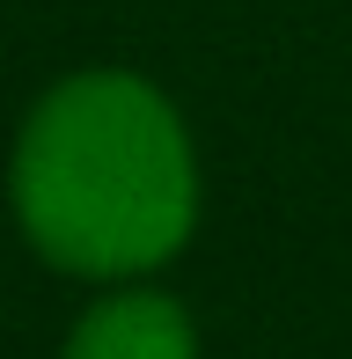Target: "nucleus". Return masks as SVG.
Returning a JSON list of instances; mask_svg holds the SVG:
<instances>
[{
    "mask_svg": "<svg viewBox=\"0 0 352 359\" xmlns=\"http://www.w3.org/2000/svg\"><path fill=\"white\" fill-rule=\"evenodd\" d=\"M198 205L191 118L140 67H74L15 125L8 213L67 279H154L198 235Z\"/></svg>",
    "mask_w": 352,
    "mask_h": 359,
    "instance_id": "f257e3e1",
    "label": "nucleus"
},
{
    "mask_svg": "<svg viewBox=\"0 0 352 359\" xmlns=\"http://www.w3.org/2000/svg\"><path fill=\"white\" fill-rule=\"evenodd\" d=\"M59 359H198V323L154 279H118L74 316Z\"/></svg>",
    "mask_w": 352,
    "mask_h": 359,
    "instance_id": "f03ea898",
    "label": "nucleus"
}]
</instances>
